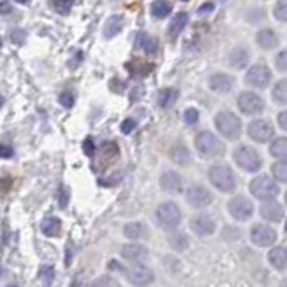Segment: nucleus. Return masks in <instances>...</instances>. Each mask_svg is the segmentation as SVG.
I'll return each instance as SVG.
<instances>
[{"label": "nucleus", "instance_id": "obj_25", "mask_svg": "<svg viewBox=\"0 0 287 287\" xmlns=\"http://www.w3.org/2000/svg\"><path fill=\"white\" fill-rule=\"evenodd\" d=\"M187 22H189V15H187V13H178V15L173 18V22H171V25H169V38L176 39L178 36L181 34V31L185 29Z\"/></svg>", "mask_w": 287, "mask_h": 287}, {"label": "nucleus", "instance_id": "obj_32", "mask_svg": "<svg viewBox=\"0 0 287 287\" xmlns=\"http://www.w3.org/2000/svg\"><path fill=\"white\" fill-rule=\"evenodd\" d=\"M42 232L47 237L59 235V232H61V221H59L58 217H47V219H44V223H42Z\"/></svg>", "mask_w": 287, "mask_h": 287}, {"label": "nucleus", "instance_id": "obj_26", "mask_svg": "<svg viewBox=\"0 0 287 287\" xmlns=\"http://www.w3.org/2000/svg\"><path fill=\"white\" fill-rule=\"evenodd\" d=\"M248 59H250V52L246 49H233L230 52V58H228V63L230 67L233 68H244L248 65Z\"/></svg>", "mask_w": 287, "mask_h": 287}, {"label": "nucleus", "instance_id": "obj_47", "mask_svg": "<svg viewBox=\"0 0 287 287\" xmlns=\"http://www.w3.org/2000/svg\"><path fill=\"white\" fill-rule=\"evenodd\" d=\"M278 126L282 128L283 131H287V110L278 115Z\"/></svg>", "mask_w": 287, "mask_h": 287}, {"label": "nucleus", "instance_id": "obj_6", "mask_svg": "<svg viewBox=\"0 0 287 287\" xmlns=\"http://www.w3.org/2000/svg\"><path fill=\"white\" fill-rule=\"evenodd\" d=\"M233 161L237 167H240L246 173H257L262 167V158H260L259 151L253 149L252 146H239L233 151Z\"/></svg>", "mask_w": 287, "mask_h": 287}, {"label": "nucleus", "instance_id": "obj_45", "mask_svg": "<svg viewBox=\"0 0 287 287\" xmlns=\"http://www.w3.org/2000/svg\"><path fill=\"white\" fill-rule=\"evenodd\" d=\"M83 151L87 153V156H94L95 154V144L92 138H87V140L83 142Z\"/></svg>", "mask_w": 287, "mask_h": 287}, {"label": "nucleus", "instance_id": "obj_24", "mask_svg": "<svg viewBox=\"0 0 287 287\" xmlns=\"http://www.w3.org/2000/svg\"><path fill=\"white\" fill-rule=\"evenodd\" d=\"M147 233H149V228H147L144 223H138V221L128 223L126 226H124V235H126L128 239H133V240L144 239V237H147Z\"/></svg>", "mask_w": 287, "mask_h": 287}, {"label": "nucleus", "instance_id": "obj_1", "mask_svg": "<svg viewBox=\"0 0 287 287\" xmlns=\"http://www.w3.org/2000/svg\"><path fill=\"white\" fill-rule=\"evenodd\" d=\"M108 268L115 269V271H122L124 275H126L128 282H131L133 285H138V287L149 285V283L154 280L153 269L147 268V266H142V264H133L131 268H122L120 264H117L115 260H111V262L108 264Z\"/></svg>", "mask_w": 287, "mask_h": 287}, {"label": "nucleus", "instance_id": "obj_22", "mask_svg": "<svg viewBox=\"0 0 287 287\" xmlns=\"http://www.w3.org/2000/svg\"><path fill=\"white\" fill-rule=\"evenodd\" d=\"M135 47L137 49H142V51L146 52L147 56H154L158 51V44L156 39L147 36L146 32H138L137 38H135Z\"/></svg>", "mask_w": 287, "mask_h": 287}, {"label": "nucleus", "instance_id": "obj_8", "mask_svg": "<svg viewBox=\"0 0 287 287\" xmlns=\"http://www.w3.org/2000/svg\"><path fill=\"white\" fill-rule=\"evenodd\" d=\"M250 239L255 246L268 248V246H273L276 242V230L262 223L253 224L252 230H250Z\"/></svg>", "mask_w": 287, "mask_h": 287}, {"label": "nucleus", "instance_id": "obj_23", "mask_svg": "<svg viewBox=\"0 0 287 287\" xmlns=\"http://www.w3.org/2000/svg\"><path fill=\"white\" fill-rule=\"evenodd\" d=\"M171 158H173L174 161H176L178 166L181 167H187L192 163V154H190V151L187 149L183 144H178V146H173V149H171Z\"/></svg>", "mask_w": 287, "mask_h": 287}, {"label": "nucleus", "instance_id": "obj_14", "mask_svg": "<svg viewBox=\"0 0 287 287\" xmlns=\"http://www.w3.org/2000/svg\"><path fill=\"white\" fill-rule=\"evenodd\" d=\"M190 228H192V232L197 233V235L209 237L216 232V221H214V217L209 216V214H197V216H194L192 221H190Z\"/></svg>", "mask_w": 287, "mask_h": 287}, {"label": "nucleus", "instance_id": "obj_36", "mask_svg": "<svg viewBox=\"0 0 287 287\" xmlns=\"http://www.w3.org/2000/svg\"><path fill=\"white\" fill-rule=\"evenodd\" d=\"M92 287H120V283L111 276H99L97 280L92 282Z\"/></svg>", "mask_w": 287, "mask_h": 287}, {"label": "nucleus", "instance_id": "obj_40", "mask_svg": "<svg viewBox=\"0 0 287 287\" xmlns=\"http://www.w3.org/2000/svg\"><path fill=\"white\" fill-rule=\"evenodd\" d=\"M275 67L280 72H287V51H282L278 56L275 58Z\"/></svg>", "mask_w": 287, "mask_h": 287}, {"label": "nucleus", "instance_id": "obj_21", "mask_svg": "<svg viewBox=\"0 0 287 287\" xmlns=\"http://www.w3.org/2000/svg\"><path fill=\"white\" fill-rule=\"evenodd\" d=\"M268 260L275 269L283 271V269L287 268V248H283V246L273 248L271 252L268 253Z\"/></svg>", "mask_w": 287, "mask_h": 287}, {"label": "nucleus", "instance_id": "obj_54", "mask_svg": "<svg viewBox=\"0 0 287 287\" xmlns=\"http://www.w3.org/2000/svg\"><path fill=\"white\" fill-rule=\"evenodd\" d=\"M285 203H287V192H285Z\"/></svg>", "mask_w": 287, "mask_h": 287}, {"label": "nucleus", "instance_id": "obj_28", "mask_svg": "<svg viewBox=\"0 0 287 287\" xmlns=\"http://www.w3.org/2000/svg\"><path fill=\"white\" fill-rule=\"evenodd\" d=\"M269 153H271L273 158L285 160L287 158V137H278L276 140H273L271 146H269Z\"/></svg>", "mask_w": 287, "mask_h": 287}, {"label": "nucleus", "instance_id": "obj_15", "mask_svg": "<svg viewBox=\"0 0 287 287\" xmlns=\"http://www.w3.org/2000/svg\"><path fill=\"white\" fill-rule=\"evenodd\" d=\"M235 85V77L230 74H224V72H217V74L210 75L209 79V87L216 94H228L230 90Z\"/></svg>", "mask_w": 287, "mask_h": 287}, {"label": "nucleus", "instance_id": "obj_9", "mask_svg": "<svg viewBox=\"0 0 287 287\" xmlns=\"http://www.w3.org/2000/svg\"><path fill=\"white\" fill-rule=\"evenodd\" d=\"M228 212L235 221H248L253 216V203L246 196H235L228 201Z\"/></svg>", "mask_w": 287, "mask_h": 287}, {"label": "nucleus", "instance_id": "obj_13", "mask_svg": "<svg viewBox=\"0 0 287 287\" xmlns=\"http://www.w3.org/2000/svg\"><path fill=\"white\" fill-rule=\"evenodd\" d=\"M248 135L252 140L259 142V144H264V142L271 140L273 135H275V130H273V126L268 120L257 118V120H252L248 124Z\"/></svg>", "mask_w": 287, "mask_h": 287}, {"label": "nucleus", "instance_id": "obj_55", "mask_svg": "<svg viewBox=\"0 0 287 287\" xmlns=\"http://www.w3.org/2000/svg\"><path fill=\"white\" fill-rule=\"evenodd\" d=\"M0 45H2V38H0Z\"/></svg>", "mask_w": 287, "mask_h": 287}, {"label": "nucleus", "instance_id": "obj_4", "mask_svg": "<svg viewBox=\"0 0 287 287\" xmlns=\"http://www.w3.org/2000/svg\"><path fill=\"white\" fill-rule=\"evenodd\" d=\"M214 122H216L217 131L228 140H237L242 133V122L232 111H219L214 118Z\"/></svg>", "mask_w": 287, "mask_h": 287}, {"label": "nucleus", "instance_id": "obj_20", "mask_svg": "<svg viewBox=\"0 0 287 287\" xmlns=\"http://www.w3.org/2000/svg\"><path fill=\"white\" fill-rule=\"evenodd\" d=\"M126 68L131 72V75H135V77H146V75H149L151 72H153L154 65L147 63V61H144V59H140V58H135V59H131V61H128Z\"/></svg>", "mask_w": 287, "mask_h": 287}, {"label": "nucleus", "instance_id": "obj_35", "mask_svg": "<svg viewBox=\"0 0 287 287\" xmlns=\"http://www.w3.org/2000/svg\"><path fill=\"white\" fill-rule=\"evenodd\" d=\"M72 6H74V0H52V8L59 15H68Z\"/></svg>", "mask_w": 287, "mask_h": 287}, {"label": "nucleus", "instance_id": "obj_2", "mask_svg": "<svg viewBox=\"0 0 287 287\" xmlns=\"http://www.w3.org/2000/svg\"><path fill=\"white\" fill-rule=\"evenodd\" d=\"M209 180L217 190L221 192H233L237 187L235 174H233L232 167L224 166V163H217L209 169Z\"/></svg>", "mask_w": 287, "mask_h": 287}, {"label": "nucleus", "instance_id": "obj_52", "mask_svg": "<svg viewBox=\"0 0 287 287\" xmlns=\"http://www.w3.org/2000/svg\"><path fill=\"white\" fill-rule=\"evenodd\" d=\"M0 275H2V266H0Z\"/></svg>", "mask_w": 287, "mask_h": 287}, {"label": "nucleus", "instance_id": "obj_50", "mask_svg": "<svg viewBox=\"0 0 287 287\" xmlns=\"http://www.w3.org/2000/svg\"><path fill=\"white\" fill-rule=\"evenodd\" d=\"M16 4H22V6H27L29 2H31V0H15Z\"/></svg>", "mask_w": 287, "mask_h": 287}, {"label": "nucleus", "instance_id": "obj_10", "mask_svg": "<svg viewBox=\"0 0 287 287\" xmlns=\"http://www.w3.org/2000/svg\"><path fill=\"white\" fill-rule=\"evenodd\" d=\"M187 203L192 207V209H207L209 204H212L214 196L207 187L203 185H192L185 194Z\"/></svg>", "mask_w": 287, "mask_h": 287}, {"label": "nucleus", "instance_id": "obj_39", "mask_svg": "<svg viewBox=\"0 0 287 287\" xmlns=\"http://www.w3.org/2000/svg\"><path fill=\"white\" fill-rule=\"evenodd\" d=\"M183 120H185V124H189V126H194V124L199 120V111H197L196 108H187L185 113H183Z\"/></svg>", "mask_w": 287, "mask_h": 287}, {"label": "nucleus", "instance_id": "obj_17", "mask_svg": "<svg viewBox=\"0 0 287 287\" xmlns=\"http://www.w3.org/2000/svg\"><path fill=\"white\" fill-rule=\"evenodd\" d=\"M260 217L269 223H278L283 219V207L278 201H264V204L260 207Z\"/></svg>", "mask_w": 287, "mask_h": 287}, {"label": "nucleus", "instance_id": "obj_51", "mask_svg": "<svg viewBox=\"0 0 287 287\" xmlns=\"http://www.w3.org/2000/svg\"><path fill=\"white\" fill-rule=\"evenodd\" d=\"M280 287H287V280H283V282H282V285H280Z\"/></svg>", "mask_w": 287, "mask_h": 287}, {"label": "nucleus", "instance_id": "obj_33", "mask_svg": "<svg viewBox=\"0 0 287 287\" xmlns=\"http://www.w3.org/2000/svg\"><path fill=\"white\" fill-rule=\"evenodd\" d=\"M273 99H275V102H278V104H287V81L285 79H282V81H278V83L275 85V88H273Z\"/></svg>", "mask_w": 287, "mask_h": 287}, {"label": "nucleus", "instance_id": "obj_31", "mask_svg": "<svg viewBox=\"0 0 287 287\" xmlns=\"http://www.w3.org/2000/svg\"><path fill=\"white\" fill-rule=\"evenodd\" d=\"M122 25H124V22H122L120 16H111V18H108V22L104 24V38H113V36H117L118 32L122 31Z\"/></svg>", "mask_w": 287, "mask_h": 287}, {"label": "nucleus", "instance_id": "obj_46", "mask_svg": "<svg viewBox=\"0 0 287 287\" xmlns=\"http://www.w3.org/2000/svg\"><path fill=\"white\" fill-rule=\"evenodd\" d=\"M11 156H13V147L0 146V158H11Z\"/></svg>", "mask_w": 287, "mask_h": 287}, {"label": "nucleus", "instance_id": "obj_34", "mask_svg": "<svg viewBox=\"0 0 287 287\" xmlns=\"http://www.w3.org/2000/svg\"><path fill=\"white\" fill-rule=\"evenodd\" d=\"M271 174L275 176V180L287 183V161H276V163H273Z\"/></svg>", "mask_w": 287, "mask_h": 287}, {"label": "nucleus", "instance_id": "obj_18", "mask_svg": "<svg viewBox=\"0 0 287 287\" xmlns=\"http://www.w3.org/2000/svg\"><path fill=\"white\" fill-rule=\"evenodd\" d=\"M122 259L130 260L133 264H140L147 259V248L142 244H124L120 250Z\"/></svg>", "mask_w": 287, "mask_h": 287}, {"label": "nucleus", "instance_id": "obj_19", "mask_svg": "<svg viewBox=\"0 0 287 287\" xmlns=\"http://www.w3.org/2000/svg\"><path fill=\"white\" fill-rule=\"evenodd\" d=\"M257 44L264 51H271V49H275L280 44V38L273 29H260L257 32Z\"/></svg>", "mask_w": 287, "mask_h": 287}, {"label": "nucleus", "instance_id": "obj_53", "mask_svg": "<svg viewBox=\"0 0 287 287\" xmlns=\"http://www.w3.org/2000/svg\"><path fill=\"white\" fill-rule=\"evenodd\" d=\"M285 232H287V221H285Z\"/></svg>", "mask_w": 287, "mask_h": 287}, {"label": "nucleus", "instance_id": "obj_7", "mask_svg": "<svg viewBox=\"0 0 287 287\" xmlns=\"http://www.w3.org/2000/svg\"><path fill=\"white\" fill-rule=\"evenodd\" d=\"M158 224L166 230H176L181 223V210L173 201H163L156 209Z\"/></svg>", "mask_w": 287, "mask_h": 287}, {"label": "nucleus", "instance_id": "obj_43", "mask_svg": "<svg viewBox=\"0 0 287 287\" xmlns=\"http://www.w3.org/2000/svg\"><path fill=\"white\" fill-rule=\"evenodd\" d=\"M11 39L16 45H22L24 44V39H25V32L22 31V29H15V31L11 32Z\"/></svg>", "mask_w": 287, "mask_h": 287}, {"label": "nucleus", "instance_id": "obj_37", "mask_svg": "<svg viewBox=\"0 0 287 287\" xmlns=\"http://www.w3.org/2000/svg\"><path fill=\"white\" fill-rule=\"evenodd\" d=\"M39 276H42V282H44L45 285H51L56 276L54 268H52V266H44V268L39 269Z\"/></svg>", "mask_w": 287, "mask_h": 287}, {"label": "nucleus", "instance_id": "obj_16", "mask_svg": "<svg viewBox=\"0 0 287 287\" xmlns=\"http://www.w3.org/2000/svg\"><path fill=\"white\" fill-rule=\"evenodd\" d=\"M160 187L166 192L171 194H180L183 190V180L178 173L174 171H166V173H161L160 176Z\"/></svg>", "mask_w": 287, "mask_h": 287}, {"label": "nucleus", "instance_id": "obj_49", "mask_svg": "<svg viewBox=\"0 0 287 287\" xmlns=\"http://www.w3.org/2000/svg\"><path fill=\"white\" fill-rule=\"evenodd\" d=\"M4 13H11V8H9L8 2H2V4H0V15H4Z\"/></svg>", "mask_w": 287, "mask_h": 287}, {"label": "nucleus", "instance_id": "obj_29", "mask_svg": "<svg viewBox=\"0 0 287 287\" xmlns=\"http://www.w3.org/2000/svg\"><path fill=\"white\" fill-rule=\"evenodd\" d=\"M178 99V90L174 88H163V90L158 92V106L160 108H171L176 102Z\"/></svg>", "mask_w": 287, "mask_h": 287}, {"label": "nucleus", "instance_id": "obj_3", "mask_svg": "<svg viewBox=\"0 0 287 287\" xmlns=\"http://www.w3.org/2000/svg\"><path fill=\"white\" fill-rule=\"evenodd\" d=\"M194 146L204 158H217L224 154V144L212 131H199L194 138Z\"/></svg>", "mask_w": 287, "mask_h": 287}, {"label": "nucleus", "instance_id": "obj_11", "mask_svg": "<svg viewBox=\"0 0 287 287\" xmlns=\"http://www.w3.org/2000/svg\"><path fill=\"white\" fill-rule=\"evenodd\" d=\"M244 81L250 87L255 88H266L271 83V70H269L266 65H253L246 75H244Z\"/></svg>", "mask_w": 287, "mask_h": 287}, {"label": "nucleus", "instance_id": "obj_30", "mask_svg": "<svg viewBox=\"0 0 287 287\" xmlns=\"http://www.w3.org/2000/svg\"><path fill=\"white\" fill-rule=\"evenodd\" d=\"M169 244L176 252H185L189 248V235L183 232H173L169 235Z\"/></svg>", "mask_w": 287, "mask_h": 287}, {"label": "nucleus", "instance_id": "obj_27", "mask_svg": "<svg viewBox=\"0 0 287 287\" xmlns=\"http://www.w3.org/2000/svg\"><path fill=\"white\" fill-rule=\"evenodd\" d=\"M171 11H173V4L169 0H154L153 6H151V15L156 20L166 18L167 15H171Z\"/></svg>", "mask_w": 287, "mask_h": 287}, {"label": "nucleus", "instance_id": "obj_42", "mask_svg": "<svg viewBox=\"0 0 287 287\" xmlns=\"http://www.w3.org/2000/svg\"><path fill=\"white\" fill-rule=\"evenodd\" d=\"M135 128H137V122H135L133 118H126V120L120 124V130H122V133H124V135H130Z\"/></svg>", "mask_w": 287, "mask_h": 287}, {"label": "nucleus", "instance_id": "obj_5", "mask_svg": "<svg viewBox=\"0 0 287 287\" xmlns=\"http://www.w3.org/2000/svg\"><path fill=\"white\" fill-rule=\"evenodd\" d=\"M250 192L253 194V197H257V199L260 201H273L278 196L280 189L275 178L262 174V176H257L252 180V183H250Z\"/></svg>", "mask_w": 287, "mask_h": 287}, {"label": "nucleus", "instance_id": "obj_38", "mask_svg": "<svg viewBox=\"0 0 287 287\" xmlns=\"http://www.w3.org/2000/svg\"><path fill=\"white\" fill-rule=\"evenodd\" d=\"M275 18L280 22H287V0H280L275 6Z\"/></svg>", "mask_w": 287, "mask_h": 287}, {"label": "nucleus", "instance_id": "obj_44", "mask_svg": "<svg viewBox=\"0 0 287 287\" xmlns=\"http://www.w3.org/2000/svg\"><path fill=\"white\" fill-rule=\"evenodd\" d=\"M68 196H70V194H68L67 187H61V189H59V207H61V209H65L68 204Z\"/></svg>", "mask_w": 287, "mask_h": 287}, {"label": "nucleus", "instance_id": "obj_48", "mask_svg": "<svg viewBox=\"0 0 287 287\" xmlns=\"http://www.w3.org/2000/svg\"><path fill=\"white\" fill-rule=\"evenodd\" d=\"M212 11H214V4H204V6H201V8H199V15L201 16L209 15V13H212Z\"/></svg>", "mask_w": 287, "mask_h": 287}, {"label": "nucleus", "instance_id": "obj_12", "mask_svg": "<svg viewBox=\"0 0 287 287\" xmlns=\"http://www.w3.org/2000/svg\"><path fill=\"white\" fill-rule=\"evenodd\" d=\"M239 110L246 115H257L264 111V99L255 92H242L237 99Z\"/></svg>", "mask_w": 287, "mask_h": 287}, {"label": "nucleus", "instance_id": "obj_41", "mask_svg": "<svg viewBox=\"0 0 287 287\" xmlns=\"http://www.w3.org/2000/svg\"><path fill=\"white\" fill-rule=\"evenodd\" d=\"M59 102H61L65 108L74 106V95H72V92H68V90L61 92V94H59Z\"/></svg>", "mask_w": 287, "mask_h": 287}]
</instances>
